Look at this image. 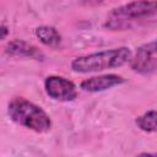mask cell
<instances>
[{
	"instance_id": "cell-1",
	"label": "cell",
	"mask_w": 157,
	"mask_h": 157,
	"mask_svg": "<svg viewBox=\"0 0 157 157\" xmlns=\"http://www.w3.org/2000/svg\"><path fill=\"white\" fill-rule=\"evenodd\" d=\"M131 56V50L128 47L105 49L75 58L71 61V69L72 71L80 74L98 72L103 70L120 67L129 63Z\"/></svg>"
},
{
	"instance_id": "cell-2",
	"label": "cell",
	"mask_w": 157,
	"mask_h": 157,
	"mask_svg": "<svg viewBox=\"0 0 157 157\" xmlns=\"http://www.w3.org/2000/svg\"><path fill=\"white\" fill-rule=\"evenodd\" d=\"M7 113L12 121L36 132H47L52 128L49 114L42 107L26 98H12L7 104Z\"/></svg>"
},
{
	"instance_id": "cell-3",
	"label": "cell",
	"mask_w": 157,
	"mask_h": 157,
	"mask_svg": "<svg viewBox=\"0 0 157 157\" xmlns=\"http://www.w3.org/2000/svg\"><path fill=\"white\" fill-rule=\"evenodd\" d=\"M157 13L156 1H131L112 10L105 27L110 29H124L129 22L155 16Z\"/></svg>"
},
{
	"instance_id": "cell-4",
	"label": "cell",
	"mask_w": 157,
	"mask_h": 157,
	"mask_svg": "<svg viewBox=\"0 0 157 157\" xmlns=\"http://www.w3.org/2000/svg\"><path fill=\"white\" fill-rule=\"evenodd\" d=\"M130 67L132 71L141 75L153 74L157 69V53H156V40L142 44L137 48L134 56L130 59Z\"/></svg>"
},
{
	"instance_id": "cell-5",
	"label": "cell",
	"mask_w": 157,
	"mask_h": 157,
	"mask_svg": "<svg viewBox=\"0 0 157 157\" xmlns=\"http://www.w3.org/2000/svg\"><path fill=\"white\" fill-rule=\"evenodd\" d=\"M44 90L50 98L60 102H71L77 97L76 85L58 75H50L44 80Z\"/></svg>"
},
{
	"instance_id": "cell-6",
	"label": "cell",
	"mask_w": 157,
	"mask_h": 157,
	"mask_svg": "<svg viewBox=\"0 0 157 157\" xmlns=\"http://www.w3.org/2000/svg\"><path fill=\"white\" fill-rule=\"evenodd\" d=\"M125 82V78L120 75L117 74H104V75H98V76H92L86 80H83L80 83V87L82 91L96 93V92H102L105 90H109L112 87L119 86Z\"/></svg>"
},
{
	"instance_id": "cell-7",
	"label": "cell",
	"mask_w": 157,
	"mask_h": 157,
	"mask_svg": "<svg viewBox=\"0 0 157 157\" xmlns=\"http://www.w3.org/2000/svg\"><path fill=\"white\" fill-rule=\"evenodd\" d=\"M5 52L6 54L12 55V56H28L33 59L43 58L42 52L36 45L29 44L28 42L22 40V39L10 40L5 47Z\"/></svg>"
},
{
	"instance_id": "cell-8",
	"label": "cell",
	"mask_w": 157,
	"mask_h": 157,
	"mask_svg": "<svg viewBox=\"0 0 157 157\" xmlns=\"http://www.w3.org/2000/svg\"><path fill=\"white\" fill-rule=\"evenodd\" d=\"M34 33H36V37L40 40V43H43L47 47L55 48L61 42L60 33L53 26H48V25L39 26V27H37L34 29Z\"/></svg>"
},
{
	"instance_id": "cell-9",
	"label": "cell",
	"mask_w": 157,
	"mask_h": 157,
	"mask_svg": "<svg viewBox=\"0 0 157 157\" xmlns=\"http://www.w3.org/2000/svg\"><path fill=\"white\" fill-rule=\"evenodd\" d=\"M135 124L145 132H153L157 128V113L155 109L145 112L142 115L135 119Z\"/></svg>"
},
{
	"instance_id": "cell-10",
	"label": "cell",
	"mask_w": 157,
	"mask_h": 157,
	"mask_svg": "<svg viewBox=\"0 0 157 157\" xmlns=\"http://www.w3.org/2000/svg\"><path fill=\"white\" fill-rule=\"evenodd\" d=\"M7 34H9V28H7V26H5V25L0 26V39H5V38L7 37Z\"/></svg>"
},
{
	"instance_id": "cell-11",
	"label": "cell",
	"mask_w": 157,
	"mask_h": 157,
	"mask_svg": "<svg viewBox=\"0 0 157 157\" xmlns=\"http://www.w3.org/2000/svg\"><path fill=\"white\" fill-rule=\"evenodd\" d=\"M136 157H156V153H151V152H141V153H139Z\"/></svg>"
}]
</instances>
